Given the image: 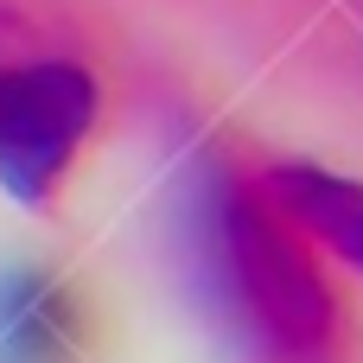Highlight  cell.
<instances>
[{
	"mask_svg": "<svg viewBox=\"0 0 363 363\" xmlns=\"http://www.w3.org/2000/svg\"><path fill=\"white\" fill-rule=\"evenodd\" d=\"M0 363H96V313L57 268H0Z\"/></svg>",
	"mask_w": 363,
	"mask_h": 363,
	"instance_id": "3",
	"label": "cell"
},
{
	"mask_svg": "<svg viewBox=\"0 0 363 363\" xmlns=\"http://www.w3.org/2000/svg\"><path fill=\"white\" fill-rule=\"evenodd\" d=\"M255 179L300 223V236L319 255H338L351 274H363V179L332 172L319 160H281V166H268Z\"/></svg>",
	"mask_w": 363,
	"mask_h": 363,
	"instance_id": "4",
	"label": "cell"
},
{
	"mask_svg": "<svg viewBox=\"0 0 363 363\" xmlns=\"http://www.w3.org/2000/svg\"><path fill=\"white\" fill-rule=\"evenodd\" d=\"M96 115L102 89L83 64H0V191L26 211H45L96 134Z\"/></svg>",
	"mask_w": 363,
	"mask_h": 363,
	"instance_id": "2",
	"label": "cell"
},
{
	"mask_svg": "<svg viewBox=\"0 0 363 363\" xmlns=\"http://www.w3.org/2000/svg\"><path fill=\"white\" fill-rule=\"evenodd\" d=\"M198 262L211 306L249 363H351L357 313L325 255L262 191L255 172H211L198 191Z\"/></svg>",
	"mask_w": 363,
	"mask_h": 363,
	"instance_id": "1",
	"label": "cell"
}]
</instances>
